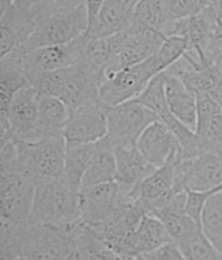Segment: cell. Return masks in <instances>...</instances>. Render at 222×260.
<instances>
[{
	"label": "cell",
	"instance_id": "obj_1",
	"mask_svg": "<svg viewBox=\"0 0 222 260\" xmlns=\"http://www.w3.org/2000/svg\"><path fill=\"white\" fill-rule=\"evenodd\" d=\"M104 76L88 60L67 68L36 74L27 77L29 85L40 94L59 97L76 110L100 101V86Z\"/></svg>",
	"mask_w": 222,
	"mask_h": 260
},
{
	"label": "cell",
	"instance_id": "obj_2",
	"mask_svg": "<svg viewBox=\"0 0 222 260\" xmlns=\"http://www.w3.org/2000/svg\"><path fill=\"white\" fill-rule=\"evenodd\" d=\"M80 220V192L64 177L36 181L30 223L66 225Z\"/></svg>",
	"mask_w": 222,
	"mask_h": 260
},
{
	"label": "cell",
	"instance_id": "obj_3",
	"mask_svg": "<svg viewBox=\"0 0 222 260\" xmlns=\"http://www.w3.org/2000/svg\"><path fill=\"white\" fill-rule=\"evenodd\" d=\"M76 222L29 223L18 242L20 255L27 260H66L76 246Z\"/></svg>",
	"mask_w": 222,
	"mask_h": 260
},
{
	"label": "cell",
	"instance_id": "obj_4",
	"mask_svg": "<svg viewBox=\"0 0 222 260\" xmlns=\"http://www.w3.org/2000/svg\"><path fill=\"white\" fill-rule=\"evenodd\" d=\"M164 72L157 58L146 59L139 64L130 66L106 75L100 86V101L106 106H116L136 100L149 83Z\"/></svg>",
	"mask_w": 222,
	"mask_h": 260
},
{
	"label": "cell",
	"instance_id": "obj_5",
	"mask_svg": "<svg viewBox=\"0 0 222 260\" xmlns=\"http://www.w3.org/2000/svg\"><path fill=\"white\" fill-rule=\"evenodd\" d=\"M89 26L88 10L85 4L70 12L55 13L37 21L36 29L24 46L17 51L27 52L45 46L64 45L85 36Z\"/></svg>",
	"mask_w": 222,
	"mask_h": 260
},
{
	"label": "cell",
	"instance_id": "obj_6",
	"mask_svg": "<svg viewBox=\"0 0 222 260\" xmlns=\"http://www.w3.org/2000/svg\"><path fill=\"white\" fill-rule=\"evenodd\" d=\"M104 109L107 119L106 139L115 148L136 145L144 129L158 119L149 109L135 100L116 106L104 105Z\"/></svg>",
	"mask_w": 222,
	"mask_h": 260
},
{
	"label": "cell",
	"instance_id": "obj_7",
	"mask_svg": "<svg viewBox=\"0 0 222 260\" xmlns=\"http://www.w3.org/2000/svg\"><path fill=\"white\" fill-rule=\"evenodd\" d=\"M222 188V150L204 152L179 159L175 165V191H213Z\"/></svg>",
	"mask_w": 222,
	"mask_h": 260
},
{
	"label": "cell",
	"instance_id": "obj_8",
	"mask_svg": "<svg viewBox=\"0 0 222 260\" xmlns=\"http://www.w3.org/2000/svg\"><path fill=\"white\" fill-rule=\"evenodd\" d=\"M88 40L85 36L64 45L45 46L31 51L22 52L26 76L67 68L86 61Z\"/></svg>",
	"mask_w": 222,
	"mask_h": 260
},
{
	"label": "cell",
	"instance_id": "obj_9",
	"mask_svg": "<svg viewBox=\"0 0 222 260\" xmlns=\"http://www.w3.org/2000/svg\"><path fill=\"white\" fill-rule=\"evenodd\" d=\"M124 200L118 182H109L80 191V221L98 225L114 217L123 207Z\"/></svg>",
	"mask_w": 222,
	"mask_h": 260
},
{
	"label": "cell",
	"instance_id": "obj_10",
	"mask_svg": "<svg viewBox=\"0 0 222 260\" xmlns=\"http://www.w3.org/2000/svg\"><path fill=\"white\" fill-rule=\"evenodd\" d=\"M37 25V16L29 0H16L0 15L2 58L24 46Z\"/></svg>",
	"mask_w": 222,
	"mask_h": 260
},
{
	"label": "cell",
	"instance_id": "obj_11",
	"mask_svg": "<svg viewBox=\"0 0 222 260\" xmlns=\"http://www.w3.org/2000/svg\"><path fill=\"white\" fill-rule=\"evenodd\" d=\"M8 125V134L25 143H36L43 139L38 115V92L33 86L26 85L16 93L9 109Z\"/></svg>",
	"mask_w": 222,
	"mask_h": 260
},
{
	"label": "cell",
	"instance_id": "obj_12",
	"mask_svg": "<svg viewBox=\"0 0 222 260\" xmlns=\"http://www.w3.org/2000/svg\"><path fill=\"white\" fill-rule=\"evenodd\" d=\"M116 182L128 204H135L140 198L141 184L155 169L146 161L136 145L115 148Z\"/></svg>",
	"mask_w": 222,
	"mask_h": 260
},
{
	"label": "cell",
	"instance_id": "obj_13",
	"mask_svg": "<svg viewBox=\"0 0 222 260\" xmlns=\"http://www.w3.org/2000/svg\"><path fill=\"white\" fill-rule=\"evenodd\" d=\"M107 135V119L101 101L71 110L70 120L63 131L67 147L93 144Z\"/></svg>",
	"mask_w": 222,
	"mask_h": 260
},
{
	"label": "cell",
	"instance_id": "obj_14",
	"mask_svg": "<svg viewBox=\"0 0 222 260\" xmlns=\"http://www.w3.org/2000/svg\"><path fill=\"white\" fill-rule=\"evenodd\" d=\"M26 149L36 181L56 179L63 175L67 153V143L63 135L27 143Z\"/></svg>",
	"mask_w": 222,
	"mask_h": 260
},
{
	"label": "cell",
	"instance_id": "obj_15",
	"mask_svg": "<svg viewBox=\"0 0 222 260\" xmlns=\"http://www.w3.org/2000/svg\"><path fill=\"white\" fill-rule=\"evenodd\" d=\"M29 85L21 51L9 52L0 58V128L2 136L8 134V114L13 97Z\"/></svg>",
	"mask_w": 222,
	"mask_h": 260
},
{
	"label": "cell",
	"instance_id": "obj_16",
	"mask_svg": "<svg viewBox=\"0 0 222 260\" xmlns=\"http://www.w3.org/2000/svg\"><path fill=\"white\" fill-rule=\"evenodd\" d=\"M179 159H182L180 154L173 156L143 182L137 203L146 213H152L162 208L175 193H178L175 191V165Z\"/></svg>",
	"mask_w": 222,
	"mask_h": 260
},
{
	"label": "cell",
	"instance_id": "obj_17",
	"mask_svg": "<svg viewBox=\"0 0 222 260\" xmlns=\"http://www.w3.org/2000/svg\"><path fill=\"white\" fill-rule=\"evenodd\" d=\"M137 149L154 168H161L175 154H180L179 141L168 125L157 119L144 129L136 143Z\"/></svg>",
	"mask_w": 222,
	"mask_h": 260
},
{
	"label": "cell",
	"instance_id": "obj_18",
	"mask_svg": "<svg viewBox=\"0 0 222 260\" xmlns=\"http://www.w3.org/2000/svg\"><path fill=\"white\" fill-rule=\"evenodd\" d=\"M132 13L134 8L123 0H105L96 19L89 25L86 40L107 38L120 33L132 22Z\"/></svg>",
	"mask_w": 222,
	"mask_h": 260
},
{
	"label": "cell",
	"instance_id": "obj_19",
	"mask_svg": "<svg viewBox=\"0 0 222 260\" xmlns=\"http://www.w3.org/2000/svg\"><path fill=\"white\" fill-rule=\"evenodd\" d=\"M165 75V90L170 113L180 123L195 132L198 124V101L196 94L175 76Z\"/></svg>",
	"mask_w": 222,
	"mask_h": 260
},
{
	"label": "cell",
	"instance_id": "obj_20",
	"mask_svg": "<svg viewBox=\"0 0 222 260\" xmlns=\"http://www.w3.org/2000/svg\"><path fill=\"white\" fill-rule=\"evenodd\" d=\"M168 230L158 217L146 213L130 239V256H140L170 243Z\"/></svg>",
	"mask_w": 222,
	"mask_h": 260
},
{
	"label": "cell",
	"instance_id": "obj_21",
	"mask_svg": "<svg viewBox=\"0 0 222 260\" xmlns=\"http://www.w3.org/2000/svg\"><path fill=\"white\" fill-rule=\"evenodd\" d=\"M109 182H116V153L106 138L96 143V153L82 179L81 190Z\"/></svg>",
	"mask_w": 222,
	"mask_h": 260
},
{
	"label": "cell",
	"instance_id": "obj_22",
	"mask_svg": "<svg viewBox=\"0 0 222 260\" xmlns=\"http://www.w3.org/2000/svg\"><path fill=\"white\" fill-rule=\"evenodd\" d=\"M38 115L43 138L63 135L71 116V109L59 97L38 93Z\"/></svg>",
	"mask_w": 222,
	"mask_h": 260
},
{
	"label": "cell",
	"instance_id": "obj_23",
	"mask_svg": "<svg viewBox=\"0 0 222 260\" xmlns=\"http://www.w3.org/2000/svg\"><path fill=\"white\" fill-rule=\"evenodd\" d=\"M96 153V143L67 147L63 177L73 190L80 192L82 179Z\"/></svg>",
	"mask_w": 222,
	"mask_h": 260
},
{
	"label": "cell",
	"instance_id": "obj_24",
	"mask_svg": "<svg viewBox=\"0 0 222 260\" xmlns=\"http://www.w3.org/2000/svg\"><path fill=\"white\" fill-rule=\"evenodd\" d=\"M201 228L214 247L222 252V188L208 199L201 214Z\"/></svg>",
	"mask_w": 222,
	"mask_h": 260
},
{
	"label": "cell",
	"instance_id": "obj_25",
	"mask_svg": "<svg viewBox=\"0 0 222 260\" xmlns=\"http://www.w3.org/2000/svg\"><path fill=\"white\" fill-rule=\"evenodd\" d=\"M195 134L200 153L222 150V113L199 122Z\"/></svg>",
	"mask_w": 222,
	"mask_h": 260
},
{
	"label": "cell",
	"instance_id": "obj_26",
	"mask_svg": "<svg viewBox=\"0 0 222 260\" xmlns=\"http://www.w3.org/2000/svg\"><path fill=\"white\" fill-rule=\"evenodd\" d=\"M179 248L187 260H222V252L205 236L203 228L180 243Z\"/></svg>",
	"mask_w": 222,
	"mask_h": 260
},
{
	"label": "cell",
	"instance_id": "obj_27",
	"mask_svg": "<svg viewBox=\"0 0 222 260\" xmlns=\"http://www.w3.org/2000/svg\"><path fill=\"white\" fill-rule=\"evenodd\" d=\"M191 47V43L187 36H170L162 43L161 49L155 54L162 71H166L177 60H179L187 50Z\"/></svg>",
	"mask_w": 222,
	"mask_h": 260
},
{
	"label": "cell",
	"instance_id": "obj_28",
	"mask_svg": "<svg viewBox=\"0 0 222 260\" xmlns=\"http://www.w3.org/2000/svg\"><path fill=\"white\" fill-rule=\"evenodd\" d=\"M168 15L171 22L191 19L198 15L204 6L201 0H157Z\"/></svg>",
	"mask_w": 222,
	"mask_h": 260
},
{
	"label": "cell",
	"instance_id": "obj_29",
	"mask_svg": "<svg viewBox=\"0 0 222 260\" xmlns=\"http://www.w3.org/2000/svg\"><path fill=\"white\" fill-rule=\"evenodd\" d=\"M37 16V21L55 13L70 12L85 4V0H29Z\"/></svg>",
	"mask_w": 222,
	"mask_h": 260
},
{
	"label": "cell",
	"instance_id": "obj_30",
	"mask_svg": "<svg viewBox=\"0 0 222 260\" xmlns=\"http://www.w3.org/2000/svg\"><path fill=\"white\" fill-rule=\"evenodd\" d=\"M219 190V188H217ZM187 191V200L184 211L189 217L194 218L198 223L201 225V214L204 211V207L207 204L208 199L214 191Z\"/></svg>",
	"mask_w": 222,
	"mask_h": 260
},
{
	"label": "cell",
	"instance_id": "obj_31",
	"mask_svg": "<svg viewBox=\"0 0 222 260\" xmlns=\"http://www.w3.org/2000/svg\"><path fill=\"white\" fill-rule=\"evenodd\" d=\"M141 257L143 260H187L179 246L175 245L174 242L166 243L149 254L141 255Z\"/></svg>",
	"mask_w": 222,
	"mask_h": 260
},
{
	"label": "cell",
	"instance_id": "obj_32",
	"mask_svg": "<svg viewBox=\"0 0 222 260\" xmlns=\"http://www.w3.org/2000/svg\"><path fill=\"white\" fill-rule=\"evenodd\" d=\"M105 3V0H85L86 10H88V17H89V25L93 22L96 19V16L100 12L101 7ZM89 28V26H88Z\"/></svg>",
	"mask_w": 222,
	"mask_h": 260
},
{
	"label": "cell",
	"instance_id": "obj_33",
	"mask_svg": "<svg viewBox=\"0 0 222 260\" xmlns=\"http://www.w3.org/2000/svg\"><path fill=\"white\" fill-rule=\"evenodd\" d=\"M209 4H212V7L216 11L217 16L222 20V0H210Z\"/></svg>",
	"mask_w": 222,
	"mask_h": 260
},
{
	"label": "cell",
	"instance_id": "obj_34",
	"mask_svg": "<svg viewBox=\"0 0 222 260\" xmlns=\"http://www.w3.org/2000/svg\"><path fill=\"white\" fill-rule=\"evenodd\" d=\"M16 0H0V15H3Z\"/></svg>",
	"mask_w": 222,
	"mask_h": 260
},
{
	"label": "cell",
	"instance_id": "obj_35",
	"mask_svg": "<svg viewBox=\"0 0 222 260\" xmlns=\"http://www.w3.org/2000/svg\"><path fill=\"white\" fill-rule=\"evenodd\" d=\"M123 2H124L125 4H128V6L131 7V8H134V7L136 6L139 2H140V0H123Z\"/></svg>",
	"mask_w": 222,
	"mask_h": 260
},
{
	"label": "cell",
	"instance_id": "obj_36",
	"mask_svg": "<svg viewBox=\"0 0 222 260\" xmlns=\"http://www.w3.org/2000/svg\"><path fill=\"white\" fill-rule=\"evenodd\" d=\"M214 100H216V101L218 102V104L221 105V107H222V93H221V94H218V95H217V97L214 98Z\"/></svg>",
	"mask_w": 222,
	"mask_h": 260
},
{
	"label": "cell",
	"instance_id": "obj_37",
	"mask_svg": "<svg viewBox=\"0 0 222 260\" xmlns=\"http://www.w3.org/2000/svg\"><path fill=\"white\" fill-rule=\"evenodd\" d=\"M201 2H203V6H204V7H207L208 4L210 3V0H201Z\"/></svg>",
	"mask_w": 222,
	"mask_h": 260
},
{
	"label": "cell",
	"instance_id": "obj_38",
	"mask_svg": "<svg viewBox=\"0 0 222 260\" xmlns=\"http://www.w3.org/2000/svg\"><path fill=\"white\" fill-rule=\"evenodd\" d=\"M16 260H27V259H26V257H24V256H18Z\"/></svg>",
	"mask_w": 222,
	"mask_h": 260
},
{
	"label": "cell",
	"instance_id": "obj_39",
	"mask_svg": "<svg viewBox=\"0 0 222 260\" xmlns=\"http://www.w3.org/2000/svg\"><path fill=\"white\" fill-rule=\"evenodd\" d=\"M140 256H141V255H140ZM141 260H143V257H141Z\"/></svg>",
	"mask_w": 222,
	"mask_h": 260
}]
</instances>
